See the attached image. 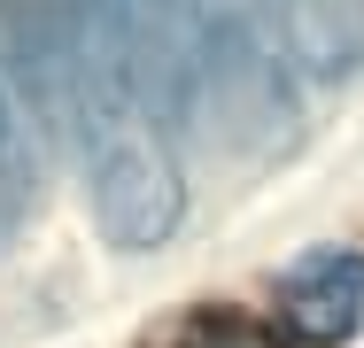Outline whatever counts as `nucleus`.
Segmentation results:
<instances>
[{"mask_svg": "<svg viewBox=\"0 0 364 348\" xmlns=\"http://www.w3.org/2000/svg\"><path fill=\"white\" fill-rule=\"evenodd\" d=\"M287 333L310 348H341L364 325V256L357 248H310L279 271Z\"/></svg>", "mask_w": 364, "mask_h": 348, "instance_id": "f03ea898", "label": "nucleus"}, {"mask_svg": "<svg viewBox=\"0 0 364 348\" xmlns=\"http://www.w3.org/2000/svg\"><path fill=\"white\" fill-rule=\"evenodd\" d=\"M31 224V155L16 132V109L0 93V248H16V232Z\"/></svg>", "mask_w": 364, "mask_h": 348, "instance_id": "20e7f679", "label": "nucleus"}, {"mask_svg": "<svg viewBox=\"0 0 364 348\" xmlns=\"http://www.w3.org/2000/svg\"><path fill=\"white\" fill-rule=\"evenodd\" d=\"M163 348H287V341H272V333H264V325H248V317L202 310V317L171 325V341H163Z\"/></svg>", "mask_w": 364, "mask_h": 348, "instance_id": "39448f33", "label": "nucleus"}, {"mask_svg": "<svg viewBox=\"0 0 364 348\" xmlns=\"http://www.w3.org/2000/svg\"><path fill=\"white\" fill-rule=\"evenodd\" d=\"M70 139L93 217L117 248H155L186 217V178L171 155V124L155 116L140 77L109 47V31L77 0V70H70Z\"/></svg>", "mask_w": 364, "mask_h": 348, "instance_id": "f257e3e1", "label": "nucleus"}, {"mask_svg": "<svg viewBox=\"0 0 364 348\" xmlns=\"http://www.w3.org/2000/svg\"><path fill=\"white\" fill-rule=\"evenodd\" d=\"M256 16L318 85H333L364 62V0H256Z\"/></svg>", "mask_w": 364, "mask_h": 348, "instance_id": "7ed1b4c3", "label": "nucleus"}]
</instances>
